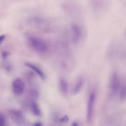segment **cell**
Returning a JSON list of instances; mask_svg holds the SVG:
<instances>
[{
	"label": "cell",
	"instance_id": "obj_1",
	"mask_svg": "<svg viewBox=\"0 0 126 126\" xmlns=\"http://www.w3.org/2000/svg\"><path fill=\"white\" fill-rule=\"evenodd\" d=\"M96 94L94 92H91L88 98L86 109V118L88 123H91L93 119L94 112Z\"/></svg>",
	"mask_w": 126,
	"mask_h": 126
},
{
	"label": "cell",
	"instance_id": "obj_2",
	"mask_svg": "<svg viewBox=\"0 0 126 126\" xmlns=\"http://www.w3.org/2000/svg\"><path fill=\"white\" fill-rule=\"evenodd\" d=\"M29 42L30 46L35 51L43 53L47 51L48 46L46 43L42 39L36 37H30L29 38Z\"/></svg>",
	"mask_w": 126,
	"mask_h": 126
},
{
	"label": "cell",
	"instance_id": "obj_3",
	"mask_svg": "<svg viewBox=\"0 0 126 126\" xmlns=\"http://www.w3.org/2000/svg\"><path fill=\"white\" fill-rule=\"evenodd\" d=\"M92 9L96 12L105 10L109 4V0H88Z\"/></svg>",
	"mask_w": 126,
	"mask_h": 126
},
{
	"label": "cell",
	"instance_id": "obj_4",
	"mask_svg": "<svg viewBox=\"0 0 126 126\" xmlns=\"http://www.w3.org/2000/svg\"><path fill=\"white\" fill-rule=\"evenodd\" d=\"M70 32L72 42L74 43H78L81 38V30L79 26L76 24H72L70 26Z\"/></svg>",
	"mask_w": 126,
	"mask_h": 126
},
{
	"label": "cell",
	"instance_id": "obj_5",
	"mask_svg": "<svg viewBox=\"0 0 126 126\" xmlns=\"http://www.w3.org/2000/svg\"><path fill=\"white\" fill-rule=\"evenodd\" d=\"M25 85L24 82L20 78L14 79L12 83V90L13 92L17 95H20L25 90Z\"/></svg>",
	"mask_w": 126,
	"mask_h": 126
},
{
	"label": "cell",
	"instance_id": "obj_6",
	"mask_svg": "<svg viewBox=\"0 0 126 126\" xmlns=\"http://www.w3.org/2000/svg\"><path fill=\"white\" fill-rule=\"evenodd\" d=\"M120 85V78L116 72H114L109 81V90L112 93H115L119 89Z\"/></svg>",
	"mask_w": 126,
	"mask_h": 126
},
{
	"label": "cell",
	"instance_id": "obj_7",
	"mask_svg": "<svg viewBox=\"0 0 126 126\" xmlns=\"http://www.w3.org/2000/svg\"><path fill=\"white\" fill-rule=\"evenodd\" d=\"M84 83V79L82 77H80L77 79L72 89V93L73 94H77L82 90Z\"/></svg>",
	"mask_w": 126,
	"mask_h": 126
},
{
	"label": "cell",
	"instance_id": "obj_8",
	"mask_svg": "<svg viewBox=\"0 0 126 126\" xmlns=\"http://www.w3.org/2000/svg\"><path fill=\"white\" fill-rule=\"evenodd\" d=\"M60 90L63 95H66L68 91V85L67 81L64 78H61L59 82Z\"/></svg>",
	"mask_w": 126,
	"mask_h": 126
},
{
	"label": "cell",
	"instance_id": "obj_9",
	"mask_svg": "<svg viewBox=\"0 0 126 126\" xmlns=\"http://www.w3.org/2000/svg\"><path fill=\"white\" fill-rule=\"evenodd\" d=\"M26 65L29 67V68H31L36 73V74L42 79H44L45 77V74L44 73L43 71L39 68L37 66H36V65H34L32 63H26Z\"/></svg>",
	"mask_w": 126,
	"mask_h": 126
},
{
	"label": "cell",
	"instance_id": "obj_10",
	"mask_svg": "<svg viewBox=\"0 0 126 126\" xmlns=\"http://www.w3.org/2000/svg\"><path fill=\"white\" fill-rule=\"evenodd\" d=\"M32 113L36 116H40L41 114L40 109L36 102H32L31 105Z\"/></svg>",
	"mask_w": 126,
	"mask_h": 126
},
{
	"label": "cell",
	"instance_id": "obj_11",
	"mask_svg": "<svg viewBox=\"0 0 126 126\" xmlns=\"http://www.w3.org/2000/svg\"><path fill=\"white\" fill-rule=\"evenodd\" d=\"M14 118H15L16 121H18L19 122L21 121L23 119V116L21 113L18 111H15L14 113Z\"/></svg>",
	"mask_w": 126,
	"mask_h": 126
},
{
	"label": "cell",
	"instance_id": "obj_12",
	"mask_svg": "<svg viewBox=\"0 0 126 126\" xmlns=\"http://www.w3.org/2000/svg\"><path fill=\"white\" fill-rule=\"evenodd\" d=\"M5 124V119L4 115L0 113V126H4Z\"/></svg>",
	"mask_w": 126,
	"mask_h": 126
},
{
	"label": "cell",
	"instance_id": "obj_13",
	"mask_svg": "<svg viewBox=\"0 0 126 126\" xmlns=\"http://www.w3.org/2000/svg\"><path fill=\"white\" fill-rule=\"evenodd\" d=\"M5 38V35H1L0 36V45L1 44L2 41L4 40Z\"/></svg>",
	"mask_w": 126,
	"mask_h": 126
}]
</instances>
